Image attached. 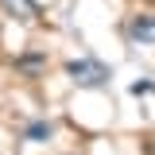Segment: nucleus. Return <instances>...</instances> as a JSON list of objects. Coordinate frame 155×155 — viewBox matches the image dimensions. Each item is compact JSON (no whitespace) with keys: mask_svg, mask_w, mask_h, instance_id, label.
Here are the masks:
<instances>
[{"mask_svg":"<svg viewBox=\"0 0 155 155\" xmlns=\"http://www.w3.org/2000/svg\"><path fill=\"white\" fill-rule=\"evenodd\" d=\"M66 74L74 85H85V89H97V85H105L113 70L105 66V62H97V58H74V62H66Z\"/></svg>","mask_w":155,"mask_h":155,"instance_id":"nucleus-1","label":"nucleus"},{"mask_svg":"<svg viewBox=\"0 0 155 155\" xmlns=\"http://www.w3.org/2000/svg\"><path fill=\"white\" fill-rule=\"evenodd\" d=\"M128 31H132L136 43H147V47H155V16H151V12H140V16L132 19V27H128Z\"/></svg>","mask_w":155,"mask_h":155,"instance_id":"nucleus-2","label":"nucleus"},{"mask_svg":"<svg viewBox=\"0 0 155 155\" xmlns=\"http://www.w3.org/2000/svg\"><path fill=\"white\" fill-rule=\"evenodd\" d=\"M0 4L8 8V16L23 19V23H31V19L39 16V4H35V0H0Z\"/></svg>","mask_w":155,"mask_h":155,"instance_id":"nucleus-3","label":"nucleus"},{"mask_svg":"<svg viewBox=\"0 0 155 155\" xmlns=\"http://www.w3.org/2000/svg\"><path fill=\"white\" fill-rule=\"evenodd\" d=\"M27 140H31V143H47V140H51V136H54V124H51V120H35V124H27Z\"/></svg>","mask_w":155,"mask_h":155,"instance_id":"nucleus-4","label":"nucleus"},{"mask_svg":"<svg viewBox=\"0 0 155 155\" xmlns=\"http://www.w3.org/2000/svg\"><path fill=\"white\" fill-rule=\"evenodd\" d=\"M43 66H47L43 54H23V58H16V70H19V74H31V78H35Z\"/></svg>","mask_w":155,"mask_h":155,"instance_id":"nucleus-5","label":"nucleus"},{"mask_svg":"<svg viewBox=\"0 0 155 155\" xmlns=\"http://www.w3.org/2000/svg\"><path fill=\"white\" fill-rule=\"evenodd\" d=\"M132 93H136V97H140V93H151V81H136V85H132Z\"/></svg>","mask_w":155,"mask_h":155,"instance_id":"nucleus-6","label":"nucleus"},{"mask_svg":"<svg viewBox=\"0 0 155 155\" xmlns=\"http://www.w3.org/2000/svg\"><path fill=\"white\" fill-rule=\"evenodd\" d=\"M143 155H155V140H147V151H143Z\"/></svg>","mask_w":155,"mask_h":155,"instance_id":"nucleus-7","label":"nucleus"}]
</instances>
